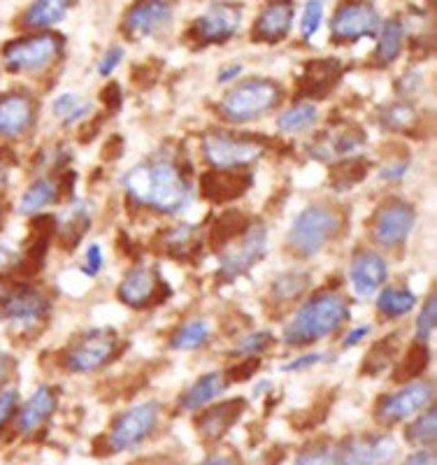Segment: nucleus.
<instances>
[{"mask_svg": "<svg viewBox=\"0 0 437 465\" xmlns=\"http://www.w3.org/2000/svg\"><path fill=\"white\" fill-rule=\"evenodd\" d=\"M164 247L173 256L194 254L198 247V231L194 226H177L164 235Z\"/></svg>", "mask_w": 437, "mask_h": 465, "instance_id": "37", "label": "nucleus"}, {"mask_svg": "<svg viewBox=\"0 0 437 465\" xmlns=\"http://www.w3.org/2000/svg\"><path fill=\"white\" fill-rule=\"evenodd\" d=\"M210 340V323L207 322H189L174 333V349H198Z\"/></svg>", "mask_w": 437, "mask_h": 465, "instance_id": "38", "label": "nucleus"}, {"mask_svg": "<svg viewBox=\"0 0 437 465\" xmlns=\"http://www.w3.org/2000/svg\"><path fill=\"white\" fill-rule=\"evenodd\" d=\"M395 342H398V335H391V338L382 340V342L374 344V349L368 354V359H365V368L363 372H370V375H374V372H380L384 365L391 363V359H393L395 354Z\"/></svg>", "mask_w": 437, "mask_h": 465, "instance_id": "42", "label": "nucleus"}, {"mask_svg": "<svg viewBox=\"0 0 437 465\" xmlns=\"http://www.w3.org/2000/svg\"><path fill=\"white\" fill-rule=\"evenodd\" d=\"M416 305V298L412 291L407 289H384L377 298V307L386 317H402V314L412 312V307Z\"/></svg>", "mask_w": 437, "mask_h": 465, "instance_id": "32", "label": "nucleus"}, {"mask_svg": "<svg viewBox=\"0 0 437 465\" xmlns=\"http://www.w3.org/2000/svg\"><path fill=\"white\" fill-rule=\"evenodd\" d=\"M343 228V217L328 205H310L289 231V244L298 256H314L326 242H331Z\"/></svg>", "mask_w": 437, "mask_h": 465, "instance_id": "3", "label": "nucleus"}, {"mask_svg": "<svg viewBox=\"0 0 437 465\" xmlns=\"http://www.w3.org/2000/svg\"><path fill=\"white\" fill-rule=\"evenodd\" d=\"M124 61V49L122 47H112L107 49L105 56H103L101 61V68H98V73L101 74H112L114 73V68Z\"/></svg>", "mask_w": 437, "mask_h": 465, "instance_id": "50", "label": "nucleus"}, {"mask_svg": "<svg viewBox=\"0 0 437 465\" xmlns=\"http://www.w3.org/2000/svg\"><path fill=\"white\" fill-rule=\"evenodd\" d=\"M349 319V305L343 296L337 293H316L314 298L305 302L293 317V322L286 326L284 342L291 347H303V344L316 342V340L328 338Z\"/></svg>", "mask_w": 437, "mask_h": 465, "instance_id": "2", "label": "nucleus"}, {"mask_svg": "<svg viewBox=\"0 0 437 465\" xmlns=\"http://www.w3.org/2000/svg\"><path fill=\"white\" fill-rule=\"evenodd\" d=\"M226 386L228 380L223 372H207L182 396V407L184 410H198V407L207 405V402L222 396L226 391Z\"/></svg>", "mask_w": 437, "mask_h": 465, "instance_id": "26", "label": "nucleus"}, {"mask_svg": "<svg viewBox=\"0 0 437 465\" xmlns=\"http://www.w3.org/2000/svg\"><path fill=\"white\" fill-rule=\"evenodd\" d=\"M243 24V7L233 3H216L194 22V37L201 45L226 43Z\"/></svg>", "mask_w": 437, "mask_h": 465, "instance_id": "12", "label": "nucleus"}, {"mask_svg": "<svg viewBox=\"0 0 437 465\" xmlns=\"http://www.w3.org/2000/svg\"><path fill=\"white\" fill-rule=\"evenodd\" d=\"M414 207L405 201H389L380 207L372 223V235L382 247H398L414 226Z\"/></svg>", "mask_w": 437, "mask_h": 465, "instance_id": "14", "label": "nucleus"}, {"mask_svg": "<svg viewBox=\"0 0 437 465\" xmlns=\"http://www.w3.org/2000/svg\"><path fill=\"white\" fill-rule=\"evenodd\" d=\"M89 223H91L89 207H86L84 203L74 205L73 210L68 212V219H65L64 228H61V244H64V247H74V244L82 240V235L86 232Z\"/></svg>", "mask_w": 437, "mask_h": 465, "instance_id": "34", "label": "nucleus"}, {"mask_svg": "<svg viewBox=\"0 0 437 465\" xmlns=\"http://www.w3.org/2000/svg\"><path fill=\"white\" fill-rule=\"evenodd\" d=\"M428 359H431V354H428L426 342H414L407 349V354L402 356L401 365L395 368L393 380L402 384V381H412L416 380V377H422V372L426 371Z\"/></svg>", "mask_w": 437, "mask_h": 465, "instance_id": "30", "label": "nucleus"}, {"mask_svg": "<svg viewBox=\"0 0 437 465\" xmlns=\"http://www.w3.org/2000/svg\"><path fill=\"white\" fill-rule=\"evenodd\" d=\"M103 268V252L98 244H91L89 249H86V261H84V272L89 277H95L98 275V270Z\"/></svg>", "mask_w": 437, "mask_h": 465, "instance_id": "48", "label": "nucleus"}, {"mask_svg": "<svg viewBox=\"0 0 437 465\" xmlns=\"http://www.w3.org/2000/svg\"><path fill=\"white\" fill-rule=\"evenodd\" d=\"M386 277H389V265H386V261L380 254H374V252H359L352 259L349 280H352V286L359 298L374 296L384 286Z\"/></svg>", "mask_w": 437, "mask_h": 465, "instance_id": "18", "label": "nucleus"}, {"mask_svg": "<svg viewBox=\"0 0 437 465\" xmlns=\"http://www.w3.org/2000/svg\"><path fill=\"white\" fill-rule=\"evenodd\" d=\"M7 165H10V161L0 159V189H3V184L7 180Z\"/></svg>", "mask_w": 437, "mask_h": 465, "instance_id": "60", "label": "nucleus"}, {"mask_svg": "<svg viewBox=\"0 0 437 465\" xmlns=\"http://www.w3.org/2000/svg\"><path fill=\"white\" fill-rule=\"evenodd\" d=\"M314 119H316V105L314 103L305 101L282 112L280 119H277V128H280L282 133H289L291 135V133H301L305 131V128H310Z\"/></svg>", "mask_w": 437, "mask_h": 465, "instance_id": "31", "label": "nucleus"}, {"mask_svg": "<svg viewBox=\"0 0 437 465\" xmlns=\"http://www.w3.org/2000/svg\"><path fill=\"white\" fill-rule=\"evenodd\" d=\"M402 465H437V460L432 451H416V454L407 456Z\"/></svg>", "mask_w": 437, "mask_h": 465, "instance_id": "52", "label": "nucleus"}, {"mask_svg": "<svg viewBox=\"0 0 437 465\" xmlns=\"http://www.w3.org/2000/svg\"><path fill=\"white\" fill-rule=\"evenodd\" d=\"M435 417H437L435 407L428 405L426 412L416 419L414 423H410V426H407V442L416 444V447H432V444H435V435H437Z\"/></svg>", "mask_w": 437, "mask_h": 465, "instance_id": "35", "label": "nucleus"}, {"mask_svg": "<svg viewBox=\"0 0 437 465\" xmlns=\"http://www.w3.org/2000/svg\"><path fill=\"white\" fill-rule=\"evenodd\" d=\"M295 465H335V444H331L328 440L307 444L295 459Z\"/></svg>", "mask_w": 437, "mask_h": 465, "instance_id": "39", "label": "nucleus"}, {"mask_svg": "<svg viewBox=\"0 0 437 465\" xmlns=\"http://www.w3.org/2000/svg\"><path fill=\"white\" fill-rule=\"evenodd\" d=\"M256 371H258V361L249 359L247 363H240L237 368H231L226 375V380L228 381H244V380H249V375H253Z\"/></svg>", "mask_w": 437, "mask_h": 465, "instance_id": "51", "label": "nucleus"}, {"mask_svg": "<svg viewBox=\"0 0 437 465\" xmlns=\"http://www.w3.org/2000/svg\"><path fill=\"white\" fill-rule=\"evenodd\" d=\"M370 333V326H359V328H353L352 333L344 338V347H356V344L361 342L363 338H368Z\"/></svg>", "mask_w": 437, "mask_h": 465, "instance_id": "55", "label": "nucleus"}, {"mask_svg": "<svg viewBox=\"0 0 437 465\" xmlns=\"http://www.w3.org/2000/svg\"><path fill=\"white\" fill-rule=\"evenodd\" d=\"M280 95L282 91L274 82L249 80L228 91L223 95L219 110H222V114L226 116L228 122L244 124L256 119V116L265 114L268 110H273L277 105V101H280Z\"/></svg>", "mask_w": 437, "mask_h": 465, "instance_id": "4", "label": "nucleus"}, {"mask_svg": "<svg viewBox=\"0 0 437 465\" xmlns=\"http://www.w3.org/2000/svg\"><path fill=\"white\" fill-rule=\"evenodd\" d=\"M64 49V40L56 33H40V35L19 37L7 43L3 49V61L7 70L15 73H35L52 65Z\"/></svg>", "mask_w": 437, "mask_h": 465, "instance_id": "6", "label": "nucleus"}, {"mask_svg": "<svg viewBox=\"0 0 437 465\" xmlns=\"http://www.w3.org/2000/svg\"><path fill=\"white\" fill-rule=\"evenodd\" d=\"M265 247H268V228L263 222H249L247 231L240 235L237 244H231L222 254V268L219 275L223 282L237 280L244 275L249 268L258 263L265 256Z\"/></svg>", "mask_w": 437, "mask_h": 465, "instance_id": "9", "label": "nucleus"}, {"mask_svg": "<svg viewBox=\"0 0 437 465\" xmlns=\"http://www.w3.org/2000/svg\"><path fill=\"white\" fill-rule=\"evenodd\" d=\"M323 22V0H310L305 5V12H303V22L301 31L303 37H312Z\"/></svg>", "mask_w": 437, "mask_h": 465, "instance_id": "46", "label": "nucleus"}, {"mask_svg": "<svg viewBox=\"0 0 437 465\" xmlns=\"http://www.w3.org/2000/svg\"><path fill=\"white\" fill-rule=\"evenodd\" d=\"M158 289V277L152 268H133L119 284V298L128 307H147L154 301Z\"/></svg>", "mask_w": 437, "mask_h": 465, "instance_id": "24", "label": "nucleus"}, {"mask_svg": "<svg viewBox=\"0 0 437 465\" xmlns=\"http://www.w3.org/2000/svg\"><path fill=\"white\" fill-rule=\"evenodd\" d=\"M101 98L107 103V107H110V110H116V107H119V103H122V94H119V86L110 84L107 89H103Z\"/></svg>", "mask_w": 437, "mask_h": 465, "instance_id": "53", "label": "nucleus"}, {"mask_svg": "<svg viewBox=\"0 0 437 465\" xmlns=\"http://www.w3.org/2000/svg\"><path fill=\"white\" fill-rule=\"evenodd\" d=\"M437 323V307H435V293H431L426 305L422 307V314L416 319V342H426L432 335Z\"/></svg>", "mask_w": 437, "mask_h": 465, "instance_id": "44", "label": "nucleus"}, {"mask_svg": "<svg viewBox=\"0 0 437 465\" xmlns=\"http://www.w3.org/2000/svg\"><path fill=\"white\" fill-rule=\"evenodd\" d=\"M293 24V0H273L256 19L252 37L256 43H280Z\"/></svg>", "mask_w": 437, "mask_h": 465, "instance_id": "19", "label": "nucleus"}, {"mask_svg": "<svg viewBox=\"0 0 437 465\" xmlns=\"http://www.w3.org/2000/svg\"><path fill=\"white\" fill-rule=\"evenodd\" d=\"M124 189L140 205L154 207L165 214L184 210L194 198L189 180L170 159H152L128 170L124 177Z\"/></svg>", "mask_w": 437, "mask_h": 465, "instance_id": "1", "label": "nucleus"}, {"mask_svg": "<svg viewBox=\"0 0 437 465\" xmlns=\"http://www.w3.org/2000/svg\"><path fill=\"white\" fill-rule=\"evenodd\" d=\"M380 28V15L368 3H349L337 10L333 16L331 31L335 40H359V37L374 35Z\"/></svg>", "mask_w": 437, "mask_h": 465, "instance_id": "15", "label": "nucleus"}, {"mask_svg": "<svg viewBox=\"0 0 437 465\" xmlns=\"http://www.w3.org/2000/svg\"><path fill=\"white\" fill-rule=\"evenodd\" d=\"M158 414H161V410H158L154 401L126 410L122 417L116 419L110 435H107V450L112 454H119V451H128L137 447V444L154 433L158 423Z\"/></svg>", "mask_w": 437, "mask_h": 465, "instance_id": "8", "label": "nucleus"}, {"mask_svg": "<svg viewBox=\"0 0 437 465\" xmlns=\"http://www.w3.org/2000/svg\"><path fill=\"white\" fill-rule=\"evenodd\" d=\"M198 465H240V460L231 454H219V456H210V459L203 460V463Z\"/></svg>", "mask_w": 437, "mask_h": 465, "instance_id": "57", "label": "nucleus"}, {"mask_svg": "<svg viewBox=\"0 0 437 465\" xmlns=\"http://www.w3.org/2000/svg\"><path fill=\"white\" fill-rule=\"evenodd\" d=\"M35 105L22 91L0 95V138L16 140L33 126Z\"/></svg>", "mask_w": 437, "mask_h": 465, "instance_id": "17", "label": "nucleus"}, {"mask_svg": "<svg viewBox=\"0 0 437 465\" xmlns=\"http://www.w3.org/2000/svg\"><path fill=\"white\" fill-rule=\"evenodd\" d=\"M323 359V354H310V356H303V359L293 361L291 365H286L284 371H303V368H310V365L319 363Z\"/></svg>", "mask_w": 437, "mask_h": 465, "instance_id": "54", "label": "nucleus"}, {"mask_svg": "<svg viewBox=\"0 0 437 465\" xmlns=\"http://www.w3.org/2000/svg\"><path fill=\"white\" fill-rule=\"evenodd\" d=\"M416 122V112L412 110L407 103H395V105L386 107L382 112V124L386 128H395V131H402V128L412 126Z\"/></svg>", "mask_w": 437, "mask_h": 465, "instance_id": "43", "label": "nucleus"}, {"mask_svg": "<svg viewBox=\"0 0 437 465\" xmlns=\"http://www.w3.org/2000/svg\"><path fill=\"white\" fill-rule=\"evenodd\" d=\"M244 407L247 402L243 398H235V401H223L219 405L210 407L207 412H203L195 421V429L201 430V435L210 442L214 440H222L228 430L237 423V419L244 414Z\"/></svg>", "mask_w": 437, "mask_h": 465, "instance_id": "20", "label": "nucleus"}, {"mask_svg": "<svg viewBox=\"0 0 437 465\" xmlns=\"http://www.w3.org/2000/svg\"><path fill=\"white\" fill-rule=\"evenodd\" d=\"M405 170H407V163L398 161V163H393V165H389V168L382 170V177H384V180H401L402 174H405Z\"/></svg>", "mask_w": 437, "mask_h": 465, "instance_id": "56", "label": "nucleus"}, {"mask_svg": "<svg viewBox=\"0 0 437 465\" xmlns=\"http://www.w3.org/2000/svg\"><path fill=\"white\" fill-rule=\"evenodd\" d=\"M54 410H56V393L49 386H40L16 414V433L33 435L52 417Z\"/></svg>", "mask_w": 437, "mask_h": 465, "instance_id": "22", "label": "nucleus"}, {"mask_svg": "<svg viewBox=\"0 0 437 465\" xmlns=\"http://www.w3.org/2000/svg\"><path fill=\"white\" fill-rule=\"evenodd\" d=\"M398 456V442L389 435L349 438L335 444V465H389Z\"/></svg>", "mask_w": 437, "mask_h": 465, "instance_id": "11", "label": "nucleus"}, {"mask_svg": "<svg viewBox=\"0 0 437 465\" xmlns=\"http://www.w3.org/2000/svg\"><path fill=\"white\" fill-rule=\"evenodd\" d=\"M16 372V359L10 354H0V391H5Z\"/></svg>", "mask_w": 437, "mask_h": 465, "instance_id": "49", "label": "nucleus"}, {"mask_svg": "<svg viewBox=\"0 0 437 465\" xmlns=\"http://www.w3.org/2000/svg\"><path fill=\"white\" fill-rule=\"evenodd\" d=\"M70 0H35L24 15L22 24L26 28H49L68 15Z\"/></svg>", "mask_w": 437, "mask_h": 465, "instance_id": "27", "label": "nucleus"}, {"mask_svg": "<svg viewBox=\"0 0 437 465\" xmlns=\"http://www.w3.org/2000/svg\"><path fill=\"white\" fill-rule=\"evenodd\" d=\"M240 73H243V68H240V65H231V68H226V70H222V73H219V80L231 82L233 77H237Z\"/></svg>", "mask_w": 437, "mask_h": 465, "instance_id": "59", "label": "nucleus"}, {"mask_svg": "<svg viewBox=\"0 0 437 465\" xmlns=\"http://www.w3.org/2000/svg\"><path fill=\"white\" fill-rule=\"evenodd\" d=\"M307 284H310V277L303 275V272H286V275L274 280L273 293L282 301H293L307 289Z\"/></svg>", "mask_w": 437, "mask_h": 465, "instance_id": "40", "label": "nucleus"}, {"mask_svg": "<svg viewBox=\"0 0 437 465\" xmlns=\"http://www.w3.org/2000/svg\"><path fill=\"white\" fill-rule=\"evenodd\" d=\"M402 49V24L398 19H389V22L382 26L380 35V47H377V58L382 64H391L398 58Z\"/></svg>", "mask_w": 437, "mask_h": 465, "instance_id": "36", "label": "nucleus"}, {"mask_svg": "<svg viewBox=\"0 0 437 465\" xmlns=\"http://www.w3.org/2000/svg\"><path fill=\"white\" fill-rule=\"evenodd\" d=\"M119 349V338L110 328H94L77 340L65 354V365L73 372H94L110 363Z\"/></svg>", "mask_w": 437, "mask_h": 465, "instance_id": "10", "label": "nucleus"}, {"mask_svg": "<svg viewBox=\"0 0 437 465\" xmlns=\"http://www.w3.org/2000/svg\"><path fill=\"white\" fill-rule=\"evenodd\" d=\"M89 103L82 101V98H77L73 94L58 95L56 101H54V114L58 119H64V122H77V119L89 114Z\"/></svg>", "mask_w": 437, "mask_h": 465, "instance_id": "41", "label": "nucleus"}, {"mask_svg": "<svg viewBox=\"0 0 437 465\" xmlns=\"http://www.w3.org/2000/svg\"><path fill=\"white\" fill-rule=\"evenodd\" d=\"M432 393H435V389H432L431 381H412V384L402 386L401 391L382 398L380 407H377V417L386 423L402 421V419L422 412L423 407L431 405Z\"/></svg>", "mask_w": 437, "mask_h": 465, "instance_id": "13", "label": "nucleus"}, {"mask_svg": "<svg viewBox=\"0 0 437 465\" xmlns=\"http://www.w3.org/2000/svg\"><path fill=\"white\" fill-rule=\"evenodd\" d=\"M173 19V5L168 0H140L128 10L124 31L131 37H147L165 28Z\"/></svg>", "mask_w": 437, "mask_h": 465, "instance_id": "16", "label": "nucleus"}, {"mask_svg": "<svg viewBox=\"0 0 437 465\" xmlns=\"http://www.w3.org/2000/svg\"><path fill=\"white\" fill-rule=\"evenodd\" d=\"M122 149H124L122 138H112V140H110V147L103 149V153H105V156H107V159H110V161H114L116 156H119V152H122Z\"/></svg>", "mask_w": 437, "mask_h": 465, "instance_id": "58", "label": "nucleus"}, {"mask_svg": "<svg viewBox=\"0 0 437 465\" xmlns=\"http://www.w3.org/2000/svg\"><path fill=\"white\" fill-rule=\"evenodd\" d=\"M16 405H19V393L16 389H5L0 391V433L7 429V423L15 419Z\"/></svg>", "mask_w": 437, "mask_h": 465, "instance_id": "47", "label": "nucleus"}, {"mask_svg": "<svg viewBox=\"0 0 437 465\" xmlns=\"http://www.w3.org/2000/svg\"><path fill=\"white\" fill-rule=\"evenodd\" d=\"M273 342H274L273 333H268V331H258V333H252L244 340H240V344L235 347V354L240 356L261 354V351H265Z\"/></svg>", "mask_w": 437, "mask_h": 465, "instance_id": "45", "label": "nucleus"}, {"mask_svg": "<svg viewBox=\"0 0 437 465\" xmlns=\"http://www.w3.org/2000/svg\"><path fill=\"white\" fill-rule=\"evenodd\" d=\"M49 314V302L40 291L31 286H3L0 289V317L10 326L28 328L43 323Z\"/></svg>", "mask_w": 437, "mask_h": 465, "instance_id": "7", "label": "nucleus"}, {"mask_svg": "<svg viewBox=\"0 0 437 465\" xmlns=\"http://www.w3.org/2000/svg\"><path fill=\"white\" fill-rule=\"evenodd\" d=\"M265 153V143L261 138L235 135L228 131H212L203 138V156L207 163L219 170L240 168L258 161Z\"/></svg>", "mask_w": 437, "mask_h": 465, "instance_id": "5", "label": "nucleus"}, {"mask_svg": "<svg viewBox=\"0 0 437 465\" xmlns=\"http://www.w3.org/2000/svg\"><path fill=\"white\" fill-rule=\"evenodd\" d=\"M365 144V133L356 126H344L331 131L326 138H322L319 143L312 147V153L316 159H347L352 153L359 152Z\"/></svg>", "mask_w": 437, "mask_h": 465, "instance_id": "23", "label": "nucleus"}, {"mask_svg": "<svg viewBox=\"0 0 437 465\" xmlns=\"http://www.w3.org/2000/svg\"><path fill=\"white\" fill-rule=\"evenodd\" d=\"M343 74V65L335 58H323V61H312L305 65V73L301 77V91L307 98H314V95H323L335 86V82L340 80Z\"/></svg>", "mask_w": 437, "mask_h": 465, "instance_id": "25", "label": "nucleus"}, {"mask_svg": "<svg viewBox=\"0 0 437 465\" xmlns=\"http://www.w3.org/2000/svg\"><path fill=\"white\" fill-rule=\"evenodd\" d=\"M249 226V219L243 212H223L222 217L216 219L210 232V244L214 249H222L231 244L233 240L240 238Z\"/></svg>", "mask_w": 437, "mask_h": 465, "instance_id": "29", "label": "nucleus"}, {"mask_svg": "<svg viewBox=\"0 0 437 465\" xmlns=\"http://www.w3.org/2000/svg\"><path fill=\"white\" fill-rule=\"evenodd\" d=\"M370 170V163L363 159H343L340 163L333 168V186L340 191L344 189H352L353 184H359L361 180H363L365 174H368Z\"/></svg>", "mask_w": 437, "mask_h": 465, "instance_id": "33", "label": "nucleus"}, {"mask_svg": "<svg viewBox=\"0 0 437 465\" xmlns=\"http://www.w3.org/2000/svg\"><path fill=\"white\" fill-rule=\"evenodd\" d=\"M58 198V184L49 177H40V180L33 182L26 191H24L22 203H19V214L24 217H31L35 212H40L43 207L52 205Z\"/></svg>", "mask_w": 437, "mask_h": 465, "instance_id": "28", "label": "nucleus"}, {"mask_svg": "<svg viewBox=\"0 0 437 465\" xmlns=\"http://www.w3.org/2000/svg\"><path fill=\"white\" fill-rule=\"evenodd\" d=\"M249 186H252V174L216 170V173L203 174L201 193L212 203H228L233 198L244 196Z\"/></svg>", "mask_w": 437, "mask_h": 465, "instance_id": "21", "label": "nucleus"}]
</instances>
